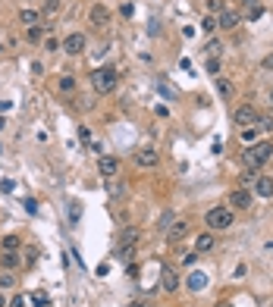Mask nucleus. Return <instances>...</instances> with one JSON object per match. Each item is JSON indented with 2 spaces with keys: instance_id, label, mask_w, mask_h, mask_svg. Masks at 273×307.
I'll return each instance as SVG.
<instances>
[{
  "instance_id": "nucleus-1",
  "label": "nucleus",
  "mask_w": 273,
  "mask_h": 307,
  "mask_svg": "<svg viewBox=\"0 0 273 307\" xmlns=\"http://www.w3.org/2000/svg\"><path fill=\"white\" fill-rule=\"evenodd\" d=\"M270 154H273V144H270V141H258V144H251V148L245 151V166L258 173V169L270 160Z\"/></svg>"
},
{
  "instance_id": "nucleus-2",
  "label": "nucleus",
  "mask_w": 273,
  "mask_h": 307,
  "mask_svg": "<svg viewBox=\"0 0 273 307\" xmlns=\"http://www.w3.org/2000/svg\"><path fill=\"white\" fill-rule=\"evenodd\" d=\"M91 85H95L98 94H110V91L119 85V79H116L113 69H107V66H104V69H95V72H91Z\"/></svg>"
},
{
  "instance_id": "nucleus-3",
  "label": "nucleus",
  "mask_w": 273,
  "mask_h": 307,
  "mask_svg": "<svg viewBox=\"0 0 273 307\" xmlns=\"http://www.w3.org/2000/svg\"><path fill=\"white\" fill-rule=\"evenodd\" d=\"M204 223H207V229H214V232L229 229V226H233V210H229V207H210L207 216H204Z\"/></svg>"
},
{
  "instance_id": "nucleus-4",
  "label": "nucleus",
  "mask_w": 273,
  "mask_h": 307,
  "mask_svg": "<svg viewBox=\"0 0 273 307\" xmlns=\"http://www.w3.org/2000/svg\"><path fill=\"white\" fill-rule=\"evenodd\" d=\"M85 44H88V38L82 35V31H72V35H66L63 38V54H69V57H79V54H85Z\"/></svg>"
},
{
  "instance_id": "nucleus-5",
  "label": "nucleus",
  "mask_w": 273,
  "mask_h": 307,
  "mask_svg": "<svg viewBox=\"0 0 273 307\" xmlns=\"http://www.w3.org/2000/svg\"><path fill=\"white\" fill-rule=\"evenodd\" d=\"M258 110H254L251 104H242V107H236V123L239 125H242V129H248V125H254V123H258Z\"/></svg>"
},
{
  "instance_id": "nucleus-6",
  "label": "nucleus",
  "mask_w": 273,
  "mask_h": 307,
  "mask_svg": "<svg viewBox=\"0 0 273 307\" xmlns=\"http://www.w3.org/2000/svg\"><path fill=\"white\" fill-rule=\"evenodd\" d=\"M98 173L104 176V179H116V173H119V160H116V157H110V154H101V160H98Z\"/></svg>"
},
{
  "instance_id": "nucleus-7",
  "label": "nucleus",
  "mask_w": 273,
  "mask_h": 307,
  "mask_svg": "<svg viewBox=\"0 0 273 307\" xmlns=\"http://www.w3.org/2000/svg\"><path fill=\"white\" fill-rule=\"evenodd\" d=\"M242 19H248V22H254V19H261L264 16V3L261 0H242Z\"/></svg>"
},
{
  "instance_id": "nucleus-8",
  "label": "nucleus",
  "mask_w": 273,
  "mask_h": 307,
  "mask_svg": "<svg viewBox=\"0 0 273 307\" xmlns=\"http://www.w3.org/2000/svg\"><path fill=\"white\" fill-rule=\"evenodd\" d=\"M229 204H233L236 210H248L251 207V191L248 188H236V191H229Z\"/></svg>"
},
{
  "instance_id": "nucleus-9",
  "label": "nucleus",
  "mask_w": 273,
  "mask_h": 307,
  "mask_svg": "<svg viewBox=\"0 0 273 307\" xmlns=\"http://www.w3.org/2000/svg\"><path fill=\"white\" fill-rule=\"evenodd\" d=\"M91 25H98V29H107V25H110V10L104 3L91 6Z\"/></svg>"
},
{
  "instance_id": "nucleus-10",
  "label": "nucleus",
  "mask_w": 273,
  "mask_h": 307,
  "mask_svg": "<svg viewBox=\"0 0 273 307\" xmlns=\"http://www.w3.org/2000/svg\"><path fill=\"white\" fill-rule=\"evenodd\" d=\"M157 151L154 148H144V151H138L135 154V166H141V169H148V166H157Z\"/></svg>"
},
{
  "instance_id": "nucleus-11",
  "label": "nucleus",
  "mask_w": 273,
  "mask_h": 307,
  "mask_svg": "<svg viewBox=\"0 0 273 307\" xmlns=\"http://www.w3.org/2000/svg\"><path fill=\"white\" fill-rule=\"evenodd\" d=\"M254 191H258L261 198H273V179L270 176H258L254 179Z\"/></svg>"
},
{
  "instance_id": "nucleus-12",
  "label": "nucleus",
  "mask_w": 273,
  "mask_h": 307,
  "mask_svg": "<svg viewBox=\"0 0 273 307\" xmlns=\"http://www.w3.org/2000/svg\"><path fill=\"white\" fill-rule=\"evenodd\" d=\"M239 22H242V16H239L236 10H226V13H220V19H217V25H220V29H226V31H229V29H236Z\"/></svg>"
},
{
  "instance_id": "nucleus-13",
  "label": "nucleus",
  "mask_w": 273,
  "mask_h": 307,
  "mask_svg": "<svg viewBox=\"0 0 273 307\" xmlns=\"http://www.w3.org/2000/svg\"><path fill=\"white\" fill-rule=\"evenodd\" d=\"M210 248H214V232H201L195 238V254H207Z\"/></svg>"
},
{
  "instance_id": "nucleus-14",
  "label": "nucleus",
  "mask_w": 273,
  "mask_h": 307,
  "mask_svg": "<svg viewBox=\"0 0 273 307\" xmlns=\"http://www.w3.org/2000/svg\"><path fill=\"white\" fill-rule=\"evenodd\" d=\"M47 31H50L47 25H41V22H38V25H32V29L25 31V41H29V44H38V41H44Z\"/></svg>"
},
{
  "instance_id": "nucleus-15",
  "label": "nucleus",
  "mask_w": 273,
  "mask_h": 307,
  "mask_svg": "<svg viewBox=\"0 0 273 307\" xmlns=\"http://www.w3.org/2000/svg\"><path fill=\"white\" fill-rule=\"evenodd\" d=\"M0 267L3 270H16L19 267V251H0Z\"/></svg>"
},
{
  "instance_id": "nucleus-16",
  "label": "nucleus",
  "mask_w": 273,
  "mask_h": 307,
  "mask_svg": "<svg viewBox=\"0 0 273 307\" xmlns=\"http://www.w3.org/2000/svg\"><path fill=\"white\" fill-rule=\"evenodd\" d=\"M176 288H179V276H176V273L170 270V267H164V292H170V295H173Z\"/></svg>"
},
{
  "instance_id": "nucleus-17",
  "label": "nucleus",
  "mask_w": 273,
  "mask_h": 307,
  "mask_svg": "<svg viewBox=\"0 0 273 307\" xmlns=\"http://www.w3.org/2000/svg\"><path fill=\"white\" fill-rule=\"evenodd\" d=\"M185 229H189V223H185V219H179V223H173L167 229V235H170V242H179V238L185 235Z\"/></svg>"
},
{
  "instance_id": "nucleus-18",
  "label": "nucleus",
  "mask_w": 273,
  "mask_h": 307,
  "mask_svg": "<svg viewBox=\"0 0 273 307\" xmlns=\"http://www.w3.org/2000/svg\"><path fill=\"white\" fill-rule=\"evenodd\" d=\"M19 248H22L19 235H3L0 238V251H19Z\"/></svg>"
},
{
  "instance_id": "nucleus-19",
  "label": "nucleus",
  "mask_w": 273,
  "mask_h": 307,
  "mask_svg": "<svg viewBox=\"0 0 273 307\" xmlns=\"http://www.w3.org/2000/svg\"><path fill=\"white\" fill-rule=\"evenodd\" d=\"M38 19H41L38 10H19V22L29 25V29H32V25H38Z\"/></svg>"
},
{
  "instance_id": "nucleus-20",
  "label": "nucleus",
  "mask_w": 273,
  "mask_h": 307,
  "mask_svg": "<svg viewBox=\"0 0 273 307\" xmlns=\"http://www.w3.org/2000/svg\"><path fill=\"white\" fill-rule=\"evenodd\" d=\"M204 285H207V276H204V273H192L189 276V288L192 292H201Z\"/></svg>"
},
{
  "instance_id": "nucleus-21",
  "label": "nucleus",
  "mask_w": 273,
  "mask_h": 307,
  "mask_svg": "<svg viewBox=\"0 0 273 307\" xmlns=\"http://www.w3.org/2000/svg\"><path fill=\"white\" fill-rule=\"evenodd\" d=\"M57 88L63 91V94H72V91H75V79H72V75H60Z\"/></svg>"
},
{
  "instance_id": "nucleus-22",
  "label": "nucleus",
  "mask_w": 273,
  "mask_h": 307,
  "mask_svg": "<svg viewBox=\"0 0 273 307\" xmlns=\"http://www.w3.org/2000/svg\"><path fill=\"white\" fill-rule=\"evenodd\" d=\"M254 129H258V132H273V116H270V113L258 116V123H254Z\"/></svg>"
},
{
  "instance_id": "nucleus-23",
  "label": "nucleus",
  "mask_w": 273,
  "mask_h": 307,
  "mask_svg": "<svg viewBox=\"0 0 273 307\" xmlns=\"http://www.w3.org/2000/svg\"><path fill=\"white\" fill-rule=\"evenodd\" d=\"M60 13V0H44L41 3V16H57Z\"/></svg>"
},
{
  "instance_id": "nucleus-24",
  "label": "nucleus",
  "mask_w": 273,
  "mask_h": 307,
  "mask_svg": "<svg viewBox=\"0 0 273 307\" xmlns=\"http://www.w3.org/2000/svg\"><path fill=\"white\" fill-rule=\"evenodd\" d=\"M119 260H123V263L135 260V245H119Z\"/></svg>"
},
{
  "instance_id": "nucleus-25",
  "label": "nucleus",
  "mask_w": 273,
  "mask_h": 307,
  "mask_svg": "<svg viewBox=\"0 0 273 307\" xmlns=\"http://www.w3.org/2000/svg\"><path fill=\"white\" fill-rule=\"evenodd\" d=\"M217 91H220V94H223V97H233V82H229V79H217Z\"/></svg>"
},
{
  "instance_id": "nucleus-26",
  "label": "nucleus",
  "mask_w": 273,
  "mask_h": 307,
  "mask_svg": "<svg viewBox=\"0 0 273 307\" xmlns=\"http://www.w3.org/2000/svg\"><path fill=\"white\" fill-rule=\"evenodd\" d=\"M220 50H223V44H220L217 38H214V41H207V44H204V54H210V57H220Z\"/></svg>"
},
{
  "instance_id": "nucleus-27",
  "label": "nucleus",
  "mask_w": 273,
  "mask_h": 307,
  "mask_svg": "<svg viewBox=\"0 0 273 307\" xmlns=\"http://www.w3.org/2000/svg\"><path fill=\"white\" fill-rule=\"evenodd\" d=\"M16 282V276H13V270H3L0 273V288H10Z\"/></svg>"
},
{
  "instance_id": "nucleus-28",
  "label": "nucleus",
  "mask_w": 273,
  "mask_h": 307,
  "mask_svg": "<svg viewBox=\"0 0 273 307\" xmlns=\"http://www.w3.org/2000/svg\"><path fill=\"white\" fill-rule=\"evenodd\" d=\"M242 141H245V144H254V141H258V129H254V125H248V129L242 132Z\"/></svg>"
},
{
  "instance_id": "nucleus-29",
  "label": "nucleus",
  "mask_w": 273,
  "mask_h": 307,
  "mask_svg": "<svg viewBox=\"0 0 273 307\" xmlns=\"http://www.w3.org/2000/svg\"><path fill=\"white\" fill-rule=\"evenodd\" d=\"M201 31H207V35H210V31H217V19H214V16H207V19L201 22Z\"/></svg>"
},
{
  "instance_id": "nucleus-30",
  "label": "nucleus",
  "mask_w": 273,
  "mask_h": 307,
  "mask_svg": "<svg viewBox=\"0 0 273 307\" xmlns=\"http://www.w3.org/2000/svg\"><path fill=\"white\" fill-rule=\"evenodd\" d=\"M138 242V232L135 229H129V232H123V245H135Z\"/></svg>"
},
{
  "instance_id": "nucleus-31",
  "label": "nucleus",
  "mask_w": 273,
  "mask_h": 307,
  "mask_svg": "<svg viewBox=\"0 0 273 307\" xmlns=\"http://www.w3.org/2000/svg\"><path fill=\"white\" fill-rule=\"evenodd\" d=\"M44 50H47V54H54V50H60V41H57V38H44Z\"/></svg>"
},
{
  "instance_id": "nucleus-32",
  "label": "nucleus",
  "mask_w": 273,
  "mask_h": 307,
  "mask_svg": "<svg viewBox=\"0 0 273 307\" xmlns=\"http://www.w3.org/2000/svg\"><path fill=\"white\" fill-rule=\"evenodd\" d=\"M132 13H135V6L129 3V0H126V3H123V6H119V16H123V19H129V16H132Z\"/></svg>"
},
{
  "instance_id": "nucleus-33",
  "label": "nucleus",
  "mask_w": 273,
  "mask_h": 307,
  "mask_svg": "<svg viewBox=\"0 0 273 307\" xmlns=\"http://www.w3.org/2000/svg\"><path fill=\"white\" fill-rule=\"evenodd\" d=\"M10 307H29V298H25V295H16L13 301H10Z\"/></svg>"
},
{
  "instance_id": "nucleus-34",
  "label": "nucleus",
  "mask_w": 273,
  "mask_h": 307,
  "mask_svg": "<svg viewBox=\"0 0 273 307\" xmlns=\"http://www.w3.org/2000/svg\"><path fill=\"white\" fill-rule=\"evenodd\" d=\"M157 88H160V91H164V94H167V97H176V91H173V88H170V85H167L164 79H160V82H157Z\"/></svg>"
},
{
  "instance_id": "nucleus-35",
  "label": "nucleus",
  "mask_w": 273,
  "mask_h": 307,
  "mask_svg": "<svg viewBox=\"0 0 273 307\" xmlns=\"http://www.w3.org/2000/svg\"><path fill=\"white\" fill-rule=\"evenodd\" d=\"M207 72H214V75L220 72V60H217V57H210V60H207Z\"/></svg>"
},
{
  "instance_id": "nucleus-36",
  "label": "nucleus",
  "mask_w": 273,
  "mask_h": 307,
  "mask_svg": "<svg viewBox=\"0 0 273 307\" xmlns=\"http://www.w3.org/2000/svg\"><path fill=\"white\" fill-rule=\"evenodd\" d=\"M207 10L210 13H220V10H223V0H207Z\"/></svg>"
},
{
  "instance_id": "nucleus-37",
  "label": "nucleus",
  "mask_w": 273,
  "mask_h": 307,
  "mask_svg": "<svg viewBox=\"0 0 273 307\" xmlns=\"http://www.w3.org/2000/svg\"><path fill=\"white\" fill-rule=\"evenodd\" d=\"M261 66H264V69H273V54L264 57V60H261Z\"/></svg>"
},
{
  "instance_id": "nucleus-38",
  "label": "nucleus",
  "mask_w": 273,
  "mask_h": 307,
  "mask_svg": "<svg viewBox=\"0 0 273 307\" xmlns=\"http://www.w3.org/2000/svg\"><path fill=\"white\" fill-rule=\"evenodd\" d=\"M35 307H50V301H47V298H44V295H41V298H38V304H35Z\"/></svg>"
},
{
  "instance_id": "nucleus-39",
  "label": "nucleus",
  "mask_w": 273,
  "mask_h": 307,
  "mask_svg": "<svg viewBox=\"0 0 273 307\" xmlns=\"http://www.w3.org/2000/svg\"><path fill=\"white\" fill-rule=\"evenodd\" d=\"M6 304H10V301H6V298H3V295H0V307H6Z\"/></svg>"
},
{
  "instance_id": "nucleus-40",
  "label": "nucleus",
  "mask_w": 273,
  "mask_h": 307,
  "mask_svg": "<svg viewBox=\"0 0 273 307\" xmlns=\"http://www.w3.org/2000/svg\"><path fill=\"white\" fill-rule=\"evenodd\" d=\"M3 125H6V123H3V116H0V129H3Z\"/></svg>"
},
{
  "instance_id": "nucleus-41",
  "label": "nucleus",
  "mask_w": 273,
  "mask_h": 307,
  "mask_svg": "<svg viewBox=\"0 0 273 307\" xmlns=\"http://www.w3.org/2000/svg\"><path fill=\"white\" fill-rule=\"evenodd\" d=\"M0 54H3V41H0Z\"/></svg>"
},
{
  "instance_id": "nucleus-42",
  "label": "nucleus",
  "mask_w": 273,
  "mask_h": 307,
  "mask_svg": "<svg viewBox=\"0 0 273 307\" xmlns=\"http://www.w3.org/2000/svg\"><path fill=\"white\" fill-rule=\"evenodd\" d=\"M270 97H273V94H270Z\"/></svg>"
}]
</instances>
